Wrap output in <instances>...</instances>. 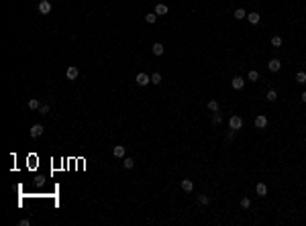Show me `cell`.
<instances>
[{
  "label": "cell",
  "mask_w": 306,
  "mask_h": 226,
  "mask_svg": "<svg viewBox=\"0 0 306 226\" xmlns=\"http://www.w3.org/2000/svg\"><path fill=\"white\" fill-rule=\"evenodd\" d=\"M228 126H231V130H239V128L243 126V118L237 116V114L231 116V118H228Z\"/></svg>",
  "instance_id": "6da1fadb"
},
{
  "label": "cell",
  "mask_w": 306,
  "mask_h": 226,
  "mask_svg": "<svg viewBox=\"0 0 306 226\" xmlns=\"http://www.w3.org/2000/svg\"><path fill=\"white\" fill-rule=\"evenodd\" d=\"M137 84L139 86H143V88H145L147 84H151V75H147V74H137Z\"/></svg>",
  "instance_id": "7a4b0ae2"
},
{
  "label": "cell",
  "mask_w": 306,
  "mask_h": 226,
  "mask_svg": "<svg viewBox=\"0 0 306 226\" xmlns=\"http://www.w3.org/2000/svg\"><path fill=\"white\" fill-rule=\"evenodd\" d=\"M43 130H45V128H43V124H39V122H37V124H33V126H31V137H33V139L41 137V134H43Z\"/></svg>",
  "instance_id": "3957f363"
},
{
  "label": "cell",
  "mask_w": 306,
  "mask_h": 226,
  "mask_svg": "<svg viewBox=\"0 0 306 226\" xmlns=\"http://www.w3.org/2000/svg\"><path fill=\"white\" fill-rule=\"evenodd\" d=\"M39 12L41 15H49L51 12V2L49 0H41L39 2Z\"/></svg>",
  "instance_id": "277c9868"
},
{
  "label": "cell",
  "mask_w": 306,
  "mask_h": 226,
  "mask_svg": "<svg viewBox=\"0 0 306 226\" xmlns=\"http://www.w3.org/2000/svg\"><path fill=\"white\" fill-rule=\"evenodd\" d=\"M267 67H269V71H280V69H282V61H280V59H272V61L267 63Z\"/></svg>",
  "instance_id": "5b68a950"
},
{
  "label": "cell",
  "mask_w": 306,
  "mask_h": 226,
  "mask_svg": "<svg viewBox=\"0 0 306 226\" xmlns=\"http://www.w3.org/2000/svg\"><path fill=\"white\" fill-rule=\"evenodd\" d=\"M182 190H184L186 194H190L194 190V181H192V179H182Z\"/></svg>",
  "instance_id": "8992f818"
},
{
  "label": "cell",
  "mask_w": 306,
  "mask_h": 226,
  "mask_svg": "<svg viewBox=\"0 0 306 226\" xmlns=\"http://www.w3.org/2000/svg\"><path fill=\"white\" fill-rule=\"evenodd\" d=\"M255 126L257 128H265L267 126V118L263 116V114H257V118H255Z\"/></svg>",
  "instance_id": "52a82bcc"
},
{
  "label": "cell",
  "mask_w": 306,
  "mask_h": 226,
  "mask_svg": "<svg viewBox=\"0 0 306 226\" xmlns=\"http://www.w3.org/2000/svg\"><path fill=\"white\" fill-rule=\"evenodd\" d=\"M78 67H76V65H72V67H68V71H65V75H68V79H76L78 78Z\"/></svg>",
  "instance_id": "ba28073f"
},
{
  "label": "cell",
  "mask_w": 306,
  "mask_h": 226,
  "mask_svg": "<svg viewBox=\"0 0 306 226\" xmlns=\"http://www.w3.org/2000/svg\"><path fill=\"white\" fill-rule=\"evenodd\" d=\"M231 86H233L235 90H243L245 82H243V78H233V82H231Z\"/></svg>",
  "instance_id": "9c48e42d"
},
{
  "label": "cell",
  "mask_w": 306,
  "mask_h": 226,
  "mask_svg": "<svg viewBox=\"0 0 306 226\" xmlns=\"http://www.w3.org/2000/svg\"><path fill=\"white\" fill-rule=\"evenodd\" d=\"M112 155H114V157H125V147H122V145H117V147L112 149Z\"/></svg>",
  "instance_id": "30bf717a"
},
{
  "label": "cell",
  "mask_w": 306,
  "mask_h": 226,
  "mask_svg": "<svg viewBox=\"0 0 306 226\" xmlns=\"http://www.w3.org/2000/svg\"><path fill=\"white\" fill-rule=\"evenodd\" d=\"M259 19H261V16H259L257 12H249V15H247V20L251 23V25H257V23H259Z\"/></svg>",
  "instance_id": "8fae6325"
},
{
  "label": "cell",
  "mask_w": 306,
  "mask_h": 226,
  "mask_svg": "<svg viewBox=\"0 0 306 226\" xmlns=\"http://www.w3.org/2000/svg\"><path fill=\"white\" fill-rule=\"evenodd\" d=\"M233 16H235L237 20H243V19H247V12H245L243 8H237V10L233 12Z\"/></svg>",
  "instance_id": "7c38bea8"
},
{
  "label": "cell",
  "mask_w": 306,
  "mask_h": 226,
  "mask_svg": "<svg viewBox=\"0 0 306 226\" xmlns=\"http://www.w3.org/2000/svg\"><path fill=\"white\" fill-rule=\"evenodd\" d=\"M151 51H153V53H155V55H163V45H161V43H153V47H151Z\"/></svg>",
  "instance_id": "4fadbf2b"
},
{
  "label": "cell",
  "mask_w": 306,
  "mask_h": 226,
  "mask_svg": "<svg viewBox=\"0 0 306 226\" xmlns=\"http://www.w3.org/2000/svg\"><path fill=\"white\" fill-rule=\"evenodd\" d=\"M122 165H125V169H133V167H135V159H133V157H125Z\"/></svg>",
  "instance_id": "5bb4252c"
},
{
  "label": "cell",
  "mask_w": 306,
  "mask_h": 226,
  "mask_svg": "<svg viewBox=\"0 0 306 226\" xmlns=\"http://www.w3.org/2000/svg\"><path fill=\"white\" fill-rule=\"evenodd\" d=\"M255 192H257V196H265V194H267V185H265V183H257Z\"/></svg>",
  "instance_id": "9a60e30c"
},
{
  "label": "cell",
  "mask_w": 306,
  "mask_h": 226,
  "mask_svg": "<svg viewBox=\"0 0 306 226\" xmlns=\"http://www.w3.org/2000/svg\"><path fill=\"white\" fill-rule=\"evenodd\" d=\"M155 15H157V16L167 15V6H165V4H157V6H155Z\"/></svg>",
  "instance_id": "2e32d148"
},
{
  "label": "cell",
  "mask_w": 306,
  "mask_h": 226,
  "mask_svg": "<svg viewBox=\"0 0 306 226\" xmlns=\"http://www.w3.org/2000/svg\"><path fill=\"white\" fill-rule=\"evenodd\" d=\"M29 108H31V110H39V108H41L39 100H37V98H31V100H29Z\"/></svg>",
  "instance_id": "e0dca14e"
},
{
  "label": "cell",
  "mask_w": 306,
  "mask_h": 226,
  "mask_svg": "<svg viewBox=\"0 0 306 226\" xmlns=\"http://www.w3.org/2000/svg\"><path fill=\"white\" fill-rule=\"evenodd\" d=\"M208 110L210 112H219V102L216 100H208Z\"/></svg>",
  "instance_id": "ac0fdd59"
},
{
  "label": "cell",
  "mask_w": 306,
  "mask_h": 226,
  "mask_svg": "<svg viewBox=\"0 0 306 226\" xmlns=\"http://www.w3.org/2000/svg\"><path fill=\"white\" fill-rule=\"evenodd\" d=\"M145 20L149 23V25H153V23L157 20V15H155V12H149V15H145Z\"/></svg>",
  "instance_id": "d6986e66"
},
{
  "label": "cell",
  "mask_w": 306,
  "mask_h": 226,
  "mask_svg": "<svg viewBox=\"0 0 306 226\" xmlns=\"http://www.w3.org/2000/svg\"><path fill=\"white\" fill-rule=\"evenodd\" d=\"M198 202L202 204V206H208V204H210V198H208V196H204V194H202V196H198Z\"/></svg>",
  "instance_id": "ffe728a7"
},
{
  "label": "cell",
  "mask_w": 306,
  "mask_h": 226,
  "mask_svg": "<svg viewBox=\"0 0 306 226\" xmlns=\"http://www.w3.org/2000/svg\"><path fill=\"white\" fill-rule=\"evenodd\" d=\"M296 82H298V84H304V82H306V74H304V71H298V74H296Z\"/></svg>",
  "instance_id": "44dd1931"
},
{
  "label": "cell",
  "mask_w": 306,
  "mask_h": 226,
  "mask_svg": "<svg viewBox=\"0 0 306 226\" xmlns=\"http://www.w3.org/2000/svg\"><path fill=\"white\" fill-rule=\"evenodd\" d=\"M249 79H251V82H257V79H259V71L251 69V71H249Z\"/></svg>",
  "instance_id": "7402d4cb"
},
{
  "label": "cell",
  "mask_w": 306,
  "mask_h": 226,
  "mask_svg": "<svg viewBox=\"0 0 306 226\" xmlns=\"http://www.w3.org/2000/svg\"><path fill=\"white\" fill-rule=\"evenodd\" d=\"M276 98H277L276 90H269V92H267V100H269V102H276Z\"/></svg>",
  "instance_id": "603a6c76"
},
{
  "label": "cell",
  "mask_w": 306,
  "mask_h": 226,
  "mask_svg": "<svg viewBox=\"0 0 306 226\" xmlns=\"http://www.w3.org/2000/svg\"><path fill=\"white\" fill-rule=\"evenodd\" d=\"M151 84H157V86H159L161 84V75L159 74H153V75H151Z\"/></svg>",
  "instance_id": "cb8c5ba5"
},
{
  "label": "cell",
  "mask_w": 306,
  "mask_h": 226,
  "mask_svg": "<svg viewBox=\"0 0 306 226\" xmlns=\"http://www.w3.org/2000/svg\"><path fill=\"white\" fill-rule=\"evenodd\" d=\"M272 45H273V47H280V45H282V37H277V35H276V37H272Z\"/></svg>",
  "instance_id": "d4e9b609"
},
{
  "label": "cell",
  "mask_w": 306,
  "mask_h": 226,
  "mask_svg": "<svg viewBox=\"0 0 306 226\" xmlns=\"http://www.w3.org/2000/svg\"><path fill=\"white\" fill-rule=\"evenodd\" d=\"M212 122H214V124H220V122H223V116H220L219 112H214V116H212Z\"/></svg>",
  "instance_id": "484cf974"
},
{
  "label": "cell",
  "mask_w": 306,
  "mask_h": 226,
  "mask_svg": "<svg viewBox=\"0 0 306 226\" xmlns=\"http://www.w3.org/2000/svg\"><path fill=\"white\" fill-rule=\"evenodd\" d=\"M249 206H251V202H249V198H243V200H241V208H245V210H247Z\"/></svg>",
  "instance_id": "4316f807"
},
{
  "label": "cell",
  "mask_w": 306,
  "mask_h": 226,
  "mask_svg": "<svg viewBox=\"0 0 306 226\" xmlns=\"http://www.w3.org/2000/svg\"><path fill=\"white\" fill-rule=\"evenodd\" d=\"M39 112H41V114H47V112H49V104H43V106L39 108Z\"/></svg>",
  "instance_id": "83f0119b"
},
{
  "label": "cell",
  "mask_w": 306,
  "mask_h": 226,
  "mask_svg": "<svg viewBox=\"0 0 306 226\" xmlns=\"http://www.w3.org/2000/svg\"><path fill=\"white\" fill-rule=\"evenodd\" d=\"M300 98H302V102H304V104H306V92H304V94H302Z\"/></svg>",
  "instance_id": "f1b7e54d"
}]
</instances>
